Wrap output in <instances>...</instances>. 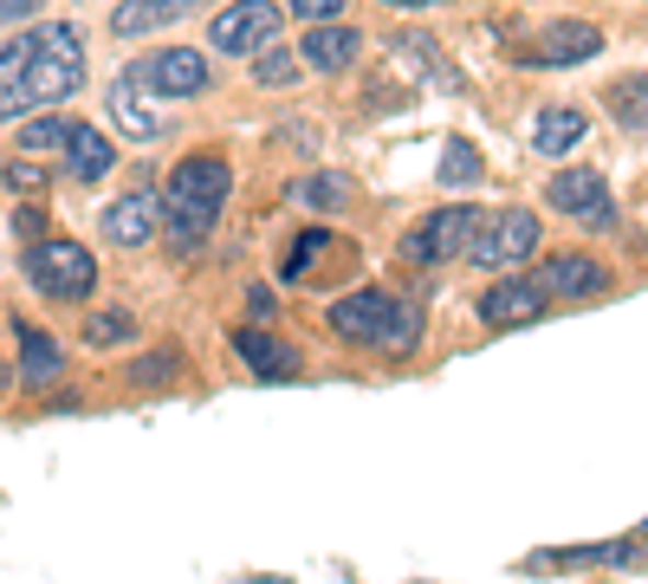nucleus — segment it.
<instances>
[{"label":"nucleus","instance_id":"8","mask_svg":"<svg viewBox=\"0 0 648 584\" xmlns=\"http://www.w3.org/2000/svg\"><path fill=\"white\" fill-rule=\"evenodd\" d=\"M545 195H552V209H558V215L583 221V227H610V221H616V202H610V182H603L596 169H558Z\"/></svg>","mask_w":648,"mask_h":584},{"label":"nucleus","instance_id":"31","mask_svg":"<svg viewBox=\"0 0 648 584\" xmlns=\"http://www.w3.org/2000/svg\"><path fill=\"white\" fill-rule=\"evenodd\" d=\"M66 131H72L66 117H33V124H20V144L26 149H59L66 144Z\"/></svg>","mask_w":648,"mask_h":584},{"label":"nucleus","instance_id":"1","mask_svg":"<svg viewBox=\"0 0 648 584\" xmlns=\"http://www.w3.org/2000/svg\"><path fill=\"white\" fill-rule=\"evenodd\" d=\"M227 189H234V169L220 156H182L175 176L162 182V234H169V247L182 260L215 234L220 209H227Z\"/></svg>","mask_w":648,"mask_h":584},{"label":"nucleus","instance_id":"34","mask_svg":"<svg viewBox=\"0 0 648 584\" xmlns=\"http://www.w3.org/2000/svg\"><path fill=\"white\" fill-rule=\"evenodd\" d=\"M46 0H0V26H26Z\"/></svg>","mask_w":648,"mask_h":584},{"label":"nucleus","instance_id":"4","mask_svg":"<svg viewBox=\"0 0 648 584\" xmlns=\"http://www.w3.org/2000/svg\"><path fill=\"white\" fill-rule=\"evenodd\" d=\"M538 254V215H525V209H493V215H480L474 227V240H467V260L474 267H525Z\"/></svg>","mask_w":648,"mask_h":584},{"label":"nucleus","instance_id":"33","mask_svg":"<svg viewBox=\"0 0 648 584\" xmlns=\"http://www.w3.org/2000/svg\"><path fill=\"white\" fill-rule=\"evenodd\" d=\"M292 13L305 26H325V20H338V0H292Z\"/></svg>","mask_w":648,"mask_h":584},{"label":"nucleus","instance_id":"35","mask_svg":"<svg viewBox=\"0 0 648 584\" xmlns=\"http://www.w3.org/2000/svg\"><path fill=\"white\" fill-rule=\"evenodd\" d=\"M13 227H20V240H46V215H39V209H20Z\"/></svg>","mask_w":648,"mask_h":584},{"label":"nucleus","instance_id":"16","mask_svg":"<svg viewBox=\"0 0 648 584\" xmlns=\"http://www.w3.org/2000/svg\"><path fill=\"white\" fill-rule=\"evenodd\" d=\"M234 351H240V364L253 370L260 383H292L298 377V351L280 345L273 332H234Z\"/></svg>","mask_w":648,"mask_h":584},{"label":"nucleus","instance_id":"27","mask_svg":"<svg viewBox=\"0 0 648 584\" xmlns=\"http://www.w3.org/2000/svg\"><path fill=\"white\" fill-rule=\"evenodd\" d=\"M298 195H305V209H311V215H338V209H344V202H351L357 189H351L344 176H311V182H305Z\"/></svg>","mask_w":648,"mask_h":584},{"label":"nucleus","instance_id":"21","mask_svg":"<svg viewBox=\"0 0 648 584\" xmlns=\"http://www.w3.org/2000/svg\"><path fill=\"white\" fill-rule=\"evenodd\" d=\"M26 53H33V33H20V40L0 46V124H20L26 117Z\"/></svg>","mask_w":648,"mask_h":584},{"label":"nucleus","instance_id":"19","mask_svg":"<svg viewBox=\"0 0 648 584\" xmlns=\"http://www.w3.org/2000/svg\"><path fill=\"white\" fill-rule=\"evenodd\" d=\"M202 0H124L117 13H111V33L117 40H144V33H162V26H175L182 13H195Z\"/></svg>","mask_w":648,"mask_h":584},{"label":"nucleus","instance_id":"22","mask_svg":"<svg viewBox=\"0 0 648 584\" xmlns=\"http://www.w3.org/2000/svg\"><path fill=\"white\" fill-rule=\"evenodd\" d=\"M577 144H583V111L545 104L538 124H532V149H538V156H565V149H577Z\"/></svg>","mask_w":648,"mask_h":584},{"label":"nucleus","instance_id":"10","mask_svg":"<svg viewBox=\"0 0 648 584\" xmlns=\"http://www.w3.org/2000/svg\"><path fill=\"white\" fill-rule=\"evenodd\" d=\"M532 280H538L545 299H590V292L610 287V267H603L596 254H552Z\"/></svg>","mask_w":648,"mask_h":584},{"label":"nucleus","instance_id":"12","mask_svg":"<svg viewBox=\"0 0 648 584\" xmlns=\"http://www.w3.org/2000/svg\"><path fill=\"white\" fill-rule=\"evenodd\" d=\"M545 305H552V299L538 292V280H493L487 299H480V318H487L493 332H512V325H538Z\"/></svg>","mask_w":648,"mask_h":584},{"label":"nucleus","instance_id":"2","mask_svg":"<svg viewBox=\"0 0 648 584\" xmlns=\"http://www.w3.org/2000/svg\"><path fill=\"white\" fill-rule=\"evenodd\" d=\"M78 85H84V40H78V26H66V20L33 26V53H26V111L66 104Z\"/></svg>","mask_w":648,"mask_h":584},{"label":"nucleus","instance_id":"11","mask_svg":"<svg viewBox=\"0 0 648 584\" xmlns=\"http://www.w3.org/2000/svg\"><path fill=\"white\" fill-rule=\"evenodd\" d=\"M104 111H111V124H117V131H124L130 144H156V137L169 131V124H162V111L149 104V91H144V85H137L130 72H124L117 85H111V91H104Z\"/></svg>","mask_w":648,"mask_h":584},{"label":"nucleus","instance_id":"17","mask_svg":"<svg viewBox=\"0 0 648 584\" xmlns=\"http://www.w3.org/2000/svg\"><path fill=\"white\" fill-rule=\"evenodd\" d=\"M325 260H351V247H344L331 227H305V234L286 247V267H280V273L298 287V280H318V273H331Z\"/></svg>","mask_w":648,"mask_h":584},{"label":"nucleus","instance_id":"26","mask_svg":"<svg viewBox=\"0 0 648 584\" xmlns=\"http://www.w3.org/2000/svg\"><path fill=\"white\" fill-rule=\"evenodd\" d=\"M422 345V318L409 312V305H396L389 312V325H383V338H376V351H389V358H409Z\"/></svg>","mask_w":648,"mask_h":584},{"label":"nucleus","instance_id":"29","mask_svg":"<svg viewBox=\"0 0 648 584\" xmlns=\"http://www.w3.org/2000/svg\"><path fill=\"white\" fill-rule=\"evenodd\" d=\"M84 338L104 351V345H124V338H137V318L130 312H98V318H84Z\"/></svg>","mask_w":648,"mask_h":584},{"label":"nucleus","instance_id":"13","mask_svg":"<svg viewBox=\"0 0 648 584\" xmlns=\"http://www.w3.org/2000/svg\"><path fill=\"white\" fill-rule=\"evenodd\" d=\"M596 53H603V33L590 20H558V26L538 33V46L525 53V66H583Z\"/></svg>","mask_w":648,"mask_h":584},{"label":"nucleus","instance_id":"9","mask_svg":"<svg viewBox=\"0 0 648 584\" xmlns=\"http://www.w3.org/2000/svg\"><path fill=\"white\" fill-rule=\"evenodd\" d=\"M389 312H396V299L383 287H363L351 299H338L331 305V338H344V345H376L383 338V325H389Z\"/></svg>","mask_w":648,"mask_h":584},{"label":"nucleus","instance_id":"36","mask_svg":"<svg viewBox=\"0 0 648 584\" xmlns=\"http://www.w3.org/2000/svg\"><path fill=\"white\" fill-rule=\"evenodd\" d=\"M389 7H429V0H389Z\"/></svg>","mask_w":648,"mask_h":584},{"label":"nucleus","instance_id":"25","mask_svg":"<svg viewBox=\"0 0 648 584\" xmlns=\"http://www.w3.org/2000/svg\"><path fill=\"white\" fill-rule=\"evenodd\" d=\"M298 72H305V59H298V53H286V46H273V40L253 53V85H292Z\"/></svg>","mask_w":648,"mask_h":584},{"label":"nucleus","instance_id":"28","mask_svg":"<svg viewBox=\"0 0 648 584\" xmlns=\"http://www.w3.org/2000/svg\"><path fill=\"white\" fill-rule=\"evenodd\" d=\"M0 182H7L13 195H39V189H53V162H26V156H13V162H0Z\"/></svg>","mask_w":648,"mask_h":584},{"label":"nucleus","instance_id":"6","mask_svg":"<svg viewBox=\"0 0 648 584\" xmlns=\"http://www.w3.org/2000/svg\"><path fill=\"white\" fill-rule=\"evenodd\" d=\"M474 227H480V209H434L409 240H402V260L409 267H441V260H461L467 254V240H474Z\"/></svg>","mask_w":648,"mask_h":584},{"label":"nucleus","instance_id":"24","mask_svg":"<svg viewBox=\"0 0 648 584\" xmlns=\"http://www.w3.org/2000/svg\"><path fill=\"white\" fill-rule=\"evenodd\" d=\"M487 169H480V149L467 144V137H447V149H441V182L447 189H474Z\"/></svg>","mask_w":648,"mask_h":584},{"label":"nucleus","instance_id":"5","mask_svg":"<svg viewBox=\"0 0 648 584\" xmlns=\"http://www.w3.org/2000/svg\"><path fill=\"white\" fill-rule=\"evenodd\" d=\"M130 78L149 98H195V91H208L215 72H208V53H195V46H156L130 66Z\"/></svg>","mask_w":648,"mask_h":584},{"label":"nucleus","instance_id":"15","mask_svg":"<svg viewBox=\"0 0 648 584\" xmlns=\"http://www.w3.org/2000/svg\"><path fill=\"white\" fill-rule=\"evenodd\" d=\"M59 156H66V176H72V182H104V176L117 169V149H111V137H104L98 124H72L66 144H59Z\"/></svg>","mask_w":648,"mask_h":584},{"label":"nucleus","instance_id":"18","mask_svg":"<svg viewBox=\"0 0 648 584\" xmlns=\"http://www.w3.org/2000/svg\"><path fill=\"white\" fill-rule=\"evenodd\" d=\"M357 53H363V40L351 33V26H338V20H325V26H305V46H298V59H305L311 72H344Z\"/></svg>","mask_w":648,"mask_h":584},{"label":"nucleus","instance_id":"7","mask_svg":"<svg viewBox=\"0 0 648 584\" xmlns=\"http://www.w3.org/2000/svg\"><path fill=\"white\" fill-rule=\"evenodd\" d=\"M266 40H280V7L273 0H234V7H220L215 26H208L215 53H260Z\"/></svg>","mask_w":648,"mask_h":584},{"label":"nucleus","instance_id":"14","mask_svg":"<svg viewBox=\"0 0 648 584\" xmlns=\"http://www.w3.org/2000/svg\"><path fill=\"white\" fill-rule=\"evenodd\" d=\"M104 240L111 247H144L162 234V195H124V202H111L104 209Z\"/></svg>","mask_w":648,"mask_h":584},{"label":"nucleus","instance_id":"3","mask_svg":"<svg viewBox=\"0 0 648 584\" xmlns=\"http://www.w3.org/2000/svg\"><path fill=\"white\" fill-rule=\"evenodd\" d=\"M20 273H26V287L39 292V299H53V305H78V299H91V287H98V260H91V247L59 240V234L26 240Z\"/></svg>","mask_w":648,"mask_h":584},{"label":"nucleus","instance_id":"37","mask_svg":"<svg viewBox=\"0 0 648 584\" xmlns=\"http://www.w3.org/2000/svg\"><path fill=\"white\" fill-rule=\"evenodd\" d=\"M0 390H7V370H0Z\"/></svg>","mask_w":648,"mask_h":584},{"label":"nucleus","instance_id":"20","mask_svg":"<svg viewBox=\"0 0 648 584\" xmlns=\"http://www.w3.org/2000/svg\"><path fill=\"white\" fill-rule=\"evenodd\" d=\"M13 338H20V377L33 383V390H53L59 383V370H66V351H59V338H46L39 325H13Z\"/></svg>","mask_w":648,"mask_h":584},{"label":"nucleus","instance_id":"30","mask_svg":"<svg viewBox=\"0 0 648 584\" xmlns=\"http://www.w3.org/2000/svg\"><path fill=\"white\" fill-rule=\"evenodd\" d=\"M396 53L409 59V66H422V72H434L441 85H454V72L441 66V53H434V40H416V33H396Z\"/></svg>","mask_w":648,"mask_h":584},{"label":"nucleus","instance_id":"23","mask_svg":"<svg viewBox=\"0 0 648 584\" xmlns=\"http://www.w3.org/2000/svg\"><path fill=\"white\" fill-rule=\"evenodd\" d=\"M603 104H610V117H616L623 131H636V137H648V78H643V72L616 78V85L603 91Z\"/></svg>","mask_w":648,"mask_h":584},{"label":"nucleus","instance_id":"32","mask_svg":"<svg viewBox=\"0 0 648 584\" xmlns=\"http://www.w3.org/2000/svg\"><path fill=\"white\" fill-rule=\"evenodd\" d=\"M175 364H182L175 351H149V358H137V364H130V383H137V390H149V383H169V377H175Z\"/></svg>","mask_w":648,"mask_h":584}]
</instances>
